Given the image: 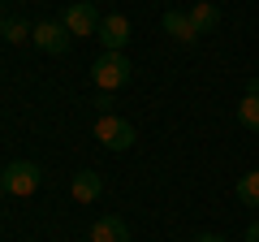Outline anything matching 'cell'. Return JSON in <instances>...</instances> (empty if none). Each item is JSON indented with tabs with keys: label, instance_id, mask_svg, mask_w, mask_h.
<instances>
[{
	"label": "cell",
	"instance_id": "2",
	"mask_svg": "<svg viewBox=\"0 0 259 242\" xmlns=\"http://www.w3.org/2000/svg\"><path fill=\"white\" fill-rule=\"evenodd\" d=\"M130 74H134V65L125 61V52H104L100 61L91 65L95 87H104V91H117V87H125V83H130Z\"/></svg>",
	"mask_w": 259,
	"mask_h": 242
},
{
	"label": "cell",
	"instance_id": "16",
	"mask_svg": "<svg viewBox=\"0 0 259 242\" xmlns=\"http://www.w3.org/2000/svg\"><path fill=\"white\" fill-rule=\"evenodd\" d=\"M87 242H91V238H87Z\"/></svg>",
	"mask_w": 259,
	"mask_h": 242
},
{
	"label": "cell",
	"instance_id": "9",
	"mask_svg": "<svg viewBox=\"0 0 259 242\" xmlns=\"http://www.w3.org/2000/svg\"><path fill=\"white\" fill-rule=\"evenodd\" d=\"M164 30H168L173 39H182V44H194V39H199L190 13H182V9H168V13H164Z\"/></svg>",
	"mask_w": 259,
	"mask_h": 242
},
{
	"label": "cell",
	"instance_id": "11",
	"mask_svg": "<svg viewBox=\"0 0 259 242\" xmlns=\"http://www.w3.org/2000/svg\"><path fill=\"white\" fill-rule=\"evenodd\" d=\"M238 199L250 208H259V169H250V173L238 177Z\"/></svg>",
	"mask_w": 259,
	"mask_h": 242
},
{
	"label": "cell",
	"instance_id": "3",
	"mask_svg": "<svg viewBox=\"0 0 259 242\" xmlns=\"http://www.w3.org/2000/svg\"><path fill=\"white\" fill-rule=\"evenodd\" d=\"M95 139H100L108 151H125L130 143H134V126H130L125 117H117V112H100V121H95Z\"/></svg>",
	"mask_w": 259,
	"mask_h": 242
},
{
	"label": "cell",
	"instance_id": "8",
	"mask_svg": "<svg viewBox=\"0 0 259 242\" xmlns=\"http://www.w3.org/2000/svg\"><path fill=\"white\" fill-rule=\"evenodd\" d=\"M91 242H130V225L121 216H100L91 225Z\"/></svg>",
	"mask_w": 259,
	"mask_h": 242
},
{
	"label": "cell",
	"instance_id": "10",
	"mask_svg": "<svg viewBox=\"0 0 259 242\" xmlns=\"http://www.w3.org/2000/svg\"><path fill=\"white\" fill-rule=\"evenodd\" d=\"M190 22H194V30H199V35H212L216 22H221V9H216L212 0H199V5L190 9Z\"/></svg>",
	"mask_w": 259,
	"mask_h": 242
},
{
	"label": "cell",
	"instance_id": "12",
	"mask_svg": "<svg viewBox=\"0 0 259 242\" xmlns=\"http://www.w3.org/2000/svg\"><path fill=\"white\" fill-rule=\"evenodd\" d=\"M30 30H35V26H26L22 18H0V35L9 39V44H22V39H30Z\"/></svg>",
	"mask_w": 259,
	"mask_h": 242
},
{
	"label": "cell",
	"instance_id": "13",
	"mask_svg": "<svg viewBox=\"0 0 259 242\" xmlns=\"http://www.w3.org/2000/svg\"><path fill=\"white\" fill-rule=\"evenodd\" d=\"M238 121L246 126V130H259V95H242V104H238Z\"/></svg>",
	"mask_w": 259,
	"mask_h": 242
},
{
	"label": "cell",
	"instance_id": "15",
	"mask_svg": "<svg viewBox=\"0 0 259 242\" xmlns=\"http://www.w3.org/2000/svg\"><path fill=\"white\" fill-rule=\"evenodd\" d=\"M246 242H259V221H250V225H246Z\"/></svg>",
	"mask_w": 259,
	"mask_h": 242
},
{
	"label": "cell",
	"instance_id": "4",
	"mask_svg": "<svg viewBox=\"0 0 259 242\" xmlns=\"http://www.w3.org/2000/svg\"><path fill=\"white\" fill-rule=\"evenodd\" d=\"M100 13H95V5L91 0H74L69 9H65V18H61V26L69 30V35H78V39H87V35H100Z\"/></svg>",
	"mask_w": 259,
	"mask_h": 242
},
{
	"label": "cell",
	"instance_id": "14",
	"mask_svg": "<svg viewBox=\"0 0 259 242\" xmlns=\"http://www.w3.org/2000/svg\"><path fill=\"white\" fill-rule=\"evenodd\" d=\"M190 242H225V238H221V233H194Z\"/></svg>",
	"mask_w": 259,
	"mask_h": 242
},
{
	"label": "cell",
	"instance_id": "5",
	"mask_svg": "<svg viewBox=\"0 0 259 242\" xmlns=\"http://www.w3.org/2000/svg\"><path fill=\"white\" fill-rule=\"evenodd\" d=\"M30 39L39 44V52H52V56H61V52H69V30L61 26V22H39L35 30H30Z\"/></svg>",
	"mask_w": 259,
	"mask_h": 242
},
{
	"label": "cell",
	"instance_id": "1",
	"mask_svg": "<svg viewBox=\"0 0 259 242\" xmlns=\"http://www.w3.org/2000/svg\"><path fill=\"white\" fill-rule=\"evenodd\" d=\"M39 182H44V169L35 165V160H13L5 173H0V190L13 199H26L39 190Z\"/></svg>",
	"mask_w": 259,
	"mask_h": 242
},
{
	"label": "cell",
	"instance_id": "6",
	"mask_svg": "<svg viewBox=\"0 0 259 242\" xmlns=\"http://www.w3.org/2000/svg\"><path fill=\"white\" fill-rule=\"evenodd\" d=\"M104 44V52H121V48L130 44V18L125 13H108V18L100 22V35H95Z\"/></svg>",
	"mask_w": 259,
	"mask_h": 242
},
{
	"label": "cell",
	"instance_id": "7",
	"mask_svg": "<svg viewBox=\"0 0 259 242\" xmlns=\"http://www.w3.org/2000/svg\"><path fill=\"white\" fill-rule=\"evenodd\" d=\"M69 190H74L78 204H95V199L104 195V177L95 173V169H78L74 182H69Z\"/></svg>",
	"mask_w": 259,
	"mask_h": 242
}]
</instances>
